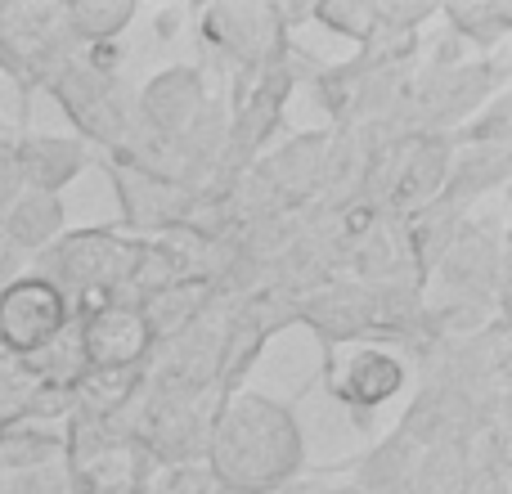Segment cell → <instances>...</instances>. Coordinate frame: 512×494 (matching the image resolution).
Listing matches in <instances>:
<instances>
[{"instance_id":"obj_1","label":"cell","mask_w":512,"mask_h":494,"mask_svg":"<svg viewBox=\"0 0 512 494\" xmlns=\"http://www.w3.org/2000/svg\"><path fill=\"white\" fill-rule=\"evenodd\" d=\"M207 468L230 494H279L306 472V436L288 400L243 387L212 409Z\"/></svg>"},{"instance_id":"obj_2","label":"cell","mask_w":512,"mask_h":494,"mask_svg":"<svg viewBox=\"0 0 512 494\" xmlns=\"http://www.w3.org/2000/svg\"><path fill=\"white\" fill-rule=\"evenodd\" d=\"M140 256L144 239H131L117 225H90V230H63L32 261V274H45L72 301V315H86L104 301H117L122 288H131ZM126 306H131V297H126Z\"/></svg>"},{"instance_id":"obj_3","label":"cell","mask_w":512,"mask_h":494,"mask_svg":"<svg viewBox=\"0 0 512 494\" xmlns=\"http://www.w3.org/2000/svg\"><path fill=\"white\" fill-rule=\"evenodd\" d=\"M122 63V45H95V50H77L59 72L50 77L45 95L63 108L81 144H104L108 153L122 144L126 126H131V90L117 77Z\"/></svg>"},{"instance_id":"obj_4","label":"cell","mask_w":512,"mask_h":494,"mask_svg":"<svg viewBox=\"0 0 512 494\" xmlns=\"http://www.w3.org/2000/svg\"><path fill=\"white\" fill-rule=\"evenodd\" d=\"M77 54L63 5H5L0 9V72L18 86V99H32Z\"/></svg>"},{"instance_id":"obj_5","label":"cell","mask_w":512,"mask_h":494,"mask_svg":"<svg viewBox=\"0 0 512 494\" xmlns=\"http://www.w3.org/2000/svg\"><path fill=\"white\" fill-rule=\"evenodd\" d=\"M306 23V9H279V5H265V0H252V5H207L198 14V36L212 45L216 54L239 68V77L248 72H261L265 63L283 59L292 50V36L288 23Z\"/></svg>"},{"instance_id":"obj_6","label":"cell","mask_w":512,"mask_h":494,"mask_svg":"<svg viewBox=\"0 0 512 494\" xmlns=\"http://www.w3.org/2000/svg\"><path fill=\"white\" fill-rule=\"evenodd\" d=\"M108 185H113L117 212H122V234L131 239H167V234H185L194 230V207L198 194H189L176 180L149 176V171H135L117 158H99Z\"/></svg>"},{"instance_id":"obj_7","label":"cell","mask_w":512,"mask_h":494,"mask_svg":"<svg viewBox=\"0 0 512 494\" xmlns=\"http://www.w3.org/2000/svg\"><path fill=\"white\" fill-rule=\"evenodd\" d=\"M72 319H77L72 301L45 274H32V270L18 274L9 288H0V355L32 360Z\"/></svg>"},{"instance_id":"obj_8","label":"cell","mask_w":512,"mask_h":494,"mask_svg":"<svg viewBox=\"0 0 512 494\" xmlns=\"http://www.w3.org/2000/svg\"><path fill=\"white\" fill-rule=\"evenodd\" d=\"M207 432H212V414L203 405L144 391L131 445L153 468H180V463H207Z\"/></svg>"},{"instance_id":"obj_9","label":"cell","mask_w":512,"mask_h":494,"mask_svg":"<svg viewBox=\"0 0 512 494\" xmlns=\"http://www.w3.org/2000/svg\"><path fill=\"white\" fill-rule=\"evenodd\" d=\"M77 346L86 373H131L144 369L153 355V333L140 306L104 301V306L77 315Z\"/></svg>"},{"instance_id":"obj_10","label":"cell","mask_w":512,"mask_h":494,"mask_svg":"<svg viewBox=\"0 0 512 494\" xmlns=\"http://www.w3.org/2000/svg\"><path fill=\"white\" fill-rule=\"evenodd\" d=\"M207 77L194 63H171V68L153 72L140 86V95L131 99V122L144 126L149 135L167 144H180V135L198 122V113L207 108Z\"/></svg>"},{"instance_id":"obj_11","label":"cell","mask_w":512,"mask_h":494,"mask_svg":"<svg viewBox=\"0 0 512 494\" xmlns=\"http://www.w3.org/2000/svg\"><path fill=\"white\" fill-rule=\"evenodd\" d=\"M405 378H409V364L396 351H387L378 342H360L351 346L346 360H337V369L324 382L337 405H346L355 418H369L373 409L391 405L405 391Z\"/></svg>"},{"instance_id":"obj_12","label":"cell","mask_w":512,"mask_h":494,"mask_svg":"<svg viewBox=\"0 0 512 494\" xmlns=\"http://www.w3.org/2000/svg\"><path fill=\"white\" fill-rule=\"evenodd\" d=\"M441 279V301H468V306H486L499 301V283H504V252L481 225H459L454 243L445 247L441 265L432 270ZM427 279V283H432Z\"/></svg>"},{"instance_id":"obj_13","label":"cell","mask_w":512,"mask_h":494,"mask_svg":"<svg viewBox=\"0 0 512 494\" xmlns=\"http://www.w3.org/2000/svg\"><path fill=\"white\" fill-rule=\"evenodd\" d=\"M481 423H486V414L468 391L445 387V382H423L418 396L409 400L405 418L396 423V432H405L418 450H436V445H468Z\"/></svg>"},{"instance_id":"obj_14","label":"cell","mask_w":512,"mask_h":494,"mask_svg":"<svg viewBox=\"0 0 512 494\" xmlns=\"http://www.w3.org/2000/svg\"><path fill=\"white\" fill-rule=\"evenodd\" d=\"M324 149H328V131H306V135H297V140L279 144V149H265L261 162L252 167L256 185L274 198V207L306 203L319 189Z\"/></svg>"},{"instance_id":"obj_15","label":"cell","mask_w":512,"mask_h":494,"mask_svg":"<svg viewBox=\"0 0 512 494\" xmlns=\"http://www.w3.org/2000/svg\"><path fill=\"white\" fill-rule=\"evenodd\" d=\"M418 454L423 450H418L405 432H387L364 454H355V459L324 463V468H310V472H319V477H346L364 494H405V481H409V472H414Z\"/></svg>"},{"instance_id":"obj_16","label":"cell","mask_w":512,"mask_h":494,"mask_svg":"<svg viewBox=\"0 0 512 494\" xmlns=\"http://www.w3.org/2000/svg\"><path fill=\"white\" fill-rule=\"evenodd\" d=\"M14 153L27 194H59V198L90 162V149L77 135H18Z\"/></svg>"},{"instance_id":"obj_17","label":"cell","mask_w":512,"mask_h":494,"mask_svg":"<svg viewBox=\"0 0 512 494\" xmlns=\"http://www.w3.org/2000/svg\"><path fill=\"white\" fill-rule=\"evenodd\" d=\"M508 171H512V149H468V144H454V158H450V171H445V185L436 194V203L468 216L472 203L504 189Z\"/></svg>"},{"instance_id":"obj_18","label":"cell","mask_w":512,"mask_h":494,"mask_svg":"<svg viewBox=\"0 0 512 494\" xmlns=\"http://www.w3.org/2000/svg\"><path fill=\"white\" fill-rule=\"evenodd\" d=\"M212 301H216L212 279H176V283H167V288L149 292V297L140 301V315L153 333V346L171 342V337L185 333L189 324H198V319L212 310Z\"/></svg>"},{"instance_id":"obj_19","label":"cell","mask_w":512,"mask_h":494,"mask_svg":"<svg viewBox=\"0 0 512 494\" xmlns=\"http://www.w3.org/2000/svg\"><path fill=\"white\" fill-rule=\"evenodd\" d=\"M63 230H68V207H63V198L59 194H27V189H23V198L9 207L5 221H0V234H5L27 261H36Z\"/></svg>"},{"instance_id":"obj_20","label":"cell","mask_w":512,"mask_h":494,"mask_svg":"<svg viewBox=\"0 0 512 494\" xmlns=\"http://www.w3.org/2000/svg\"><path fill=\"white\" fill-rule=\"evenodd\" d=\"M441 18L463 45L477 50V59L504 50L512 32V5L504 0H459V5H441Z\"/></svg>"},{"instance_id":"obj_21","label":"cell","mask_w":512,"mask_h":494,"mask_svg":"<svg viewBox=\"0 0 512 494\" xmlns=\"http://www.w3.org/2000/svg\"><path fill=\"white\" fill-rule=\"evenodd\" d=\"M135 14H140V5H131V0H72V5H63V23H68L77 50L117 45V36H126Z\"/></svg>"},{"instance_id":"obj_22","label":"cell","mask_w":512,"mask_h":494,"mask_svg":"<svg viewBox=\"0 0 512 494\" xmlns=\"http://www.w3.org/2000/svg\"><path fill=\"white\" fill-rule=\"evenodd\" d=\"M405 494H472L468 445H436V450H423L405 481Z\"/></svg>"},{"instance_id":"obj_23","label":"cell","mask_w":512,"mask_h":494,"mask_svg":"<svg viewBox=\"0 0 512 494\" xmlns=\"http://www.w3.org/2000/svg\"><path fill=\"white\" fill-rule=\"evenodd\" d=\"M306 23L324 27V32L342 36V41L364 50L378 36V0H324V5L306 9Z\"/></svg>"},{"instance_id":"obj_24","label":"cell","mask_w":512,"mask_h":494,"mask_svg":"<svg viewBox=\"0 0 512 494\" xmlns=\"http://www.w3.org/2000/svg\"><path fill=\"white\" fill-rule=\"evenodd\" d=\"M450 140L468 149H512V95L499 90L495 99H486L459 131H450Z\"/></svg>"},{"instance_id":"obj_25","label":"cell","mask_w":512,"mask_h":494,"mask_svg":"<svg viewBox=\"0 0 512 494\" xmlns=\"http://www.w3.org/2000/svg\"><path fill=\"white\" fill-rule=\"evenodd\" d=\"M144 494H230L221 486L207 463H180V468H158L149 477V490Z\"/></svg>"},{"instance_id":"obj_26","label":"cell","mask_w":512,"mask_h":494,"mask_svg":"<svg viewBox=\"0 0 512 494\" xmlns=\"http://www.w3.org/2000/svg\"><path fill=\"white\" fill-rule=\"evenodd\" d=\"M0 494H72L68 463L54 459V463L23 468V472H5V477H0Z\"/></svg>"},{"instance_id":"obj_27","label":"cell","mask_w":512,"mask_h":494,"mask_svg":"<svg viewBox=\"0 0 512 494\" xmlns=\"http://www.w3.org/2000/svg\"><path fill=\"white\" fill-rule=\"evenodd\" d=\"M23 198V171H18L14 135H0V221L9 216V207Z\"/></svg>"},{"instance_id":"obj_28","label":"cell","mask_w":512,"mask_h":494,"mask_svg":"<svg viewBox=\"0 0 512 494\" xmlns=\"http://www.w3.org/2000/svg\"><path fill=\"white\" fill-rule=\"evenodd\" d=\"M279 494H364L360 486H351V481H337V477H319V472H301L292 486H283Z\"/></svg>"},{"instance_id":"obj_29","label":"cell","mask_w":512,"mask_h":494,"mask_svg":"<svg viewBox=\"0 0 512 494\" xmlns=\"http://www.w3.org/2000/svg\"><path fill=\"white\" fill-rule=\"evenodd\" d=\"M27 270H32V261H27V256L18 252L5 234H0V288H9V283H14L18 274H27Z\"/></svg>"},{"instance_id":"obj_30","label":"cell","mask_w":512,"mask_h":494,"mask_svg":"<svg viewBox=\"0 0 512 494\" xmlns=\"http://www.w3.org/2000/svg\"><path fill=\"white\" fill-rule=\"evenodd\" d=\"M0 135H9V126H0Z\"/></svg>"},{"instance_id":"obj_31","label":"cell","mask_w":512,"mask_h":494,"mask_svg":"<svg viewBox=\"0 0 512 494\" xmlns=\"http://www.w3.org/2000/svg\"><path fill=\"white\" fill-rule=\"evenodd\" d=\"M0 126H5V117H0Z\"/></svg>"}]
</instances>
